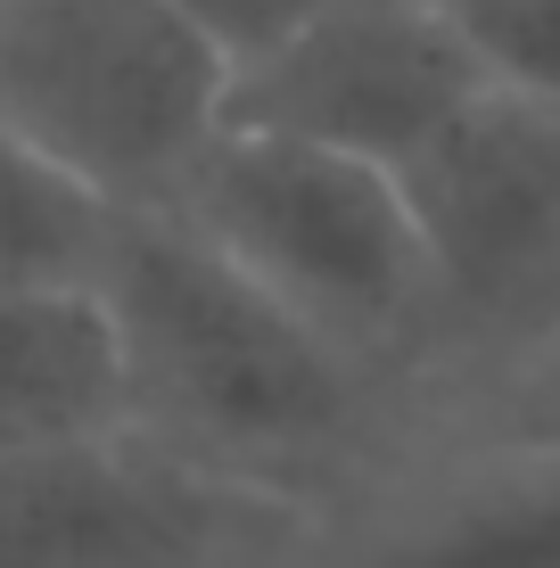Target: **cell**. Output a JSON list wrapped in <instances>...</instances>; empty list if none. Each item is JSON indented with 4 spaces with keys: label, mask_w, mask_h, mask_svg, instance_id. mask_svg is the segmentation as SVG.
<instances>
[{
    "label": "cell",
    "mask_w": 560,
    "mask_h": 568,
    "mask_svg": "<svg viewBox=\"0 0 560 568\" xmlns=\"http://www.w3.org/2000/svg\"><path fill=\"white\" fill-rule=\"evenodd\" d=\"M91 305L115 346L124 428L247 495L314 511L420 428L404 387L338 355L157 206H115Z\"/></svg>",
    "instance_id": "1"
},
{
    "label": "cell",
    "mask_w": 560,
    "mask_h": 568,
    "mask_svg": "<svg viewBox=\"0 0 560 568\" xmlns=\"http://www.w3.org/2000/svg\"><path fill=\"white\" fill-rule=\"evenodd\" d=\"M157 214H173L190 240H206L305 329H322L338 355L404 387L420 413L429 288H420V240L396 173L223 124L190 156V173Z\"/></svg>",
    "instance_id": "2"
},
{
    "label": "cell",
    "mask_w": 560,
    "mask_h": 568,
    "mask_svg": "<svg viewBox=\"0 0 560 568\" xmlns=\"http://www.w3.org/2000/svg\"><path fill=\"white\" fill-rule=\"evenodd\" d=\"M420 240V420L560 338V108L487 83L396 173Z\"/></svg>",
    "instance_id": "3"
},
{
    "label": "cell",
    "mask_w": 560,
    "mask_h": 568,
    "mask_svg": "<svg viewBox=\"0 0 560 568\" xmlns=\"http://www.w3.org/2000/svg\"><path fill=\"white\" fill-rule=\"evenodd\" d=\"M231 67L173 0H0V124L108 206H165Z\"/></svg>",
    "instance_id": "4"
},
{
    "label": "cell",
    "mask_w": 560,
    "mask_h": 568,
    "mask_svg": "<svg viewBox=\"0 0 560 568\" xmlns=\"http://www.w3.org/2000/svg\"><path fill=\"white\" fill-rule=\"evenodd\" d=\"M297 503L141 445L132 428L0 454V568H264Z\"/></svg>",
    "instance_id": "5"
},
{
    "label": "cell",
    "mask_w": 560,
    "mask_h": 568,
    "mask_svg": "<svg viewBox=\"0 0 560 568\" xmlns=\"http://www.w3.org/2000/svg\"><path fill=\"white\" fill-rule=\"evenodd\" d=\"M264 568H560V445L413 428L297 511Z\"/></svg>",
    "instance_id": "6"
},
{
    "label": "cell",
    "mask_w": 560,
    "mask_h": 568,
    "mask_svg": "<svg viewBox=\"0 0 560 568\" xmlns=\"http://www.w3.org/2000/svg\"><path fill=\"white\" fill-rule=\"evenodd\" d=\"M478 91V58L429 0H338L231 74L223 124L404 173Z\"/></svg>",
    "instance_id": "7"
},
{
    "label": "cell",
    "mask_w": 560,
    "mask_h": 568,
    "mask_svg": "<svg viewBox=\"0 0 560 568\" xmlns=\"http://www.w3.org/2000/svg\"><path fill=\"white\" fill-rule=\"evenodd\" d=\"M108 428H124V396L91 288H0V454Z\"/></svg>",
    "instance_id": "8"
},
{
    "label": "cell",
    "mask_w": 560,
    "mask_h": 568,
    "mask_svg": "<svg viewBox=\"0 0 560 568\" xmlns=\"http://www.w3.org/2000/svg\"><path fill=\"white\" fill-rule=\"evenodd\" d=\"M115 206L0 124V288H91Z\"/></svg>",
    "instance_id": "9"
},
{
    "label": "cell",
    "mask_w": 560,
    "mask_h": 568,
    "mask_svg": "<svg viewBox=\"0 0 560 568\" xmlns=\"http://www.w3.org/2000/svg\"><path fill=\"white\" fill-rule=\"evenodd\" d=\"M478 58V74L503 91L560 108V0H429Z\"/></svg>",
    "instance_id": "10"
},
{
    "label": "cell",
    "mask_w": 560,
    "mask_h": 568,
    "mask_svg": "<svg viewBox=\"0 0 560 568\" xmlns=\"http://www.w3.org/2000/svg\"><path fill=\"white\" fill-rule=\"evenodd\" d=\"M420 428H478V437H552L560 445V338L544 355H528L519 371H503L495 387L461 396L454 413L420 420Z\"/></svg>",
    "instance_id": "11"
},
{
    "label": "cell",
    "mask_w": 560,
    "mask_h": 568,
    "mask_svg": "<svg viewBox=\"0 0 560 568\" xmlns=\"http://www.w3.org/2000/svg\"><path fill=\"white\" fill-rule=\"evenodd\" d=\"M173 9L190 17V33H198L231 74H240V67H256L264 50H281L288 33H305L322 9H338V0H173Z\"/></svg>",
    "instance_id": "12"
}]
</instances>
